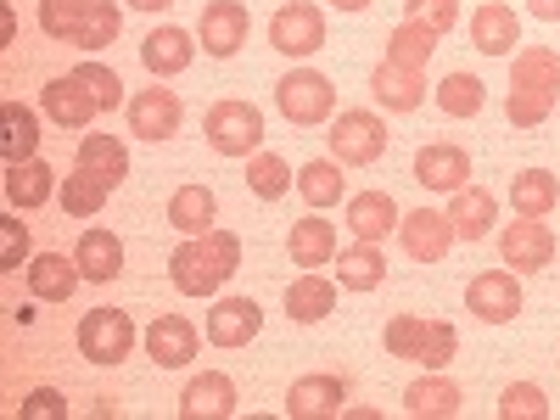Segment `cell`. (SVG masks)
<instances>
[{"instance_id":"1","label":"cell","mask_w":560,"mask_h":420,"mask_svg":"<svg viewBox=\"0 0 560 420\" xmlns=\"http://www.w3.org/2000/svg\"><path fill=\"white\" fill-rule=\"evenodd\" d=\"M242 269V236L236 230H202V236H185L168 253V280L179 298H213L230 275Z\"/></svg>"},{"instance_id":"30","label":"cell","mask_w":560,"mask_h":420,"mask_svg":"<svg viewBox=\"0 0 560 420\" xmlns=\"http://www.w3.org/2000/svg\"><path fill=\"white\" fill-rule=\"evenodd\" d=\"M118 191V185L107 179V174H96V168H84V163H73V174L62 179V208L73 213V219H96L102 208H107V197Z\"/></svg>"},{"instance_id":"51","label":"cell","mask_w":560,"mask_h":420,"mask_svg":"<svg viewBox=\"0 0 560 420\" xmlns=\"http://www.w3.org/2000/svg\"><path fill=\"white\" fill-rule=\"evenodd\" d=\"M124 7H135V12H168L174 0H124Z\"/></svg>"},{"instance_id":"50","label":"cell","mask_w":560,"mask_h":420,"mask_svg":"<svg viewBox=\"0 0 560 420\" xmlns=\"http://www.w3.org/2000/svg\"><path fill=\"white\" fill-rule=\"evenodd\" d=\"M527 12L544 18V23H560V0H527Z\"/></svg>"},{"instance_id":"38","label":"cell","mask_w":560,"mask_h":420,"mask_svg":"<svg viewBox=\"0 0 560 420\" xmlns=\"http://www.w3.org/2000/svg\"><path fill=\"white\" fill-rule=\"evenodd\" d=\"M79 163L96 168V174H107L113 185L129 179V147H124L118 135H79Z\"/></svg>"},{"instance_id":"19","label":"cell","mask_w":560,"mask_h":420,"mask_svg":"<svg viewBox=\"0 0 560 420\" xmlns=\"http://www.w3.org/2000/svg\"><path fill=\"white\" fill-rule=\"evenodd\" d=\"M348 409V382L342 376H303L287 393V415L292 420H337Z\"/></svg>"},{"instance_id":"28","label":"cell","mask_w":560,"mask_h":420,"mask_svg":"<svg viewBox=\"0 0 560 420\" xmlns=\"http://www.w3.org/2000/svg\"><path fill=\"white\" fill-rule=\"evenodd\" d=\"M287 247H292V264H298V269H325V264L342 253V247H337V224H325L319 213H308V219L292 224Z\"/></svg>"},{"instance_id":"32","label":"cell","mask_w":560,"mask_h":420,"mask_svg":"<svg viewBox=\"0 0 560 420\" xmlns=\"http://www.w3.org/2000/svg\"><path fill=\"white\" fill-rule=\"evenodd\" d=\"M79 264H68L62 253H39L34 264H28V292L39 298V303H68L73 292H79Z\"/></svg>"},{"instance_id":"4","label":"cell","mask_w":560,"mask_h":420,"mask_svg":"<svg viewBox=\"0 0 560 420\" xmlns=\"http://www.w3.org/2000/svg\"><path fill=\"white\" fill-rule=\"evenodd\" d=\"M275 107L287 113V124H325L337 113V84L325 79L319 68H292L287 79L275 84Z\"/></svg>"},{"instance_id":"23","label":"cell","mask_w":560,"mask_h":420,"mask_svg":"<svg viewBox=\"0 0 560 420\" xmlns=\"http://www.w3.org/2000/svg\"><path fill=\"white\" fill-rule=\"evenodd\" d=\"M57 191H62V179H57L51 163H39V158H28V163H7V202H12L18 213L45 208Z\"/></svg>"},{"instance_id":"49","label":"cell","mask_w":560,"mask_h":420,"mask_svg":"<svg viewBox=\"0 0 560 420\" xmlns=\"http://www.w3.org/2000/svg\"><path fill=\"white\" fill-rule=\"evenodd\" d=\"M0 45H18V12L0 7Z\"/></svg>"},{"instance_id":"3","label":"cell","mask_w":560,"mask_h":420,"mask_svg":"<svg viewBox=\"0 0 560 420\" xmlns=\"http://www.w3.org/2000/svg\"><path fill=\"white\" fill-rule=\"evenodd\" d=\"M202 140L219 152V158H253L264 152V113L253 102H213L208 118H202Z\"/></svg>"},{"instance_id":"22","label":"cell","mask_w":560,"mask_h":420,"mask_svg":"<svg viewBox=\"0 0 560 420\" xmlns=\"http://www.w3.org/2000/svg\"><path fill=\"white\" fill-rule=\"evenodd\" d=\"M73 264H79V275L90 280V287H107V280L124 275V242L113 236V230L90 224L79 236V247H73Z\"/></svg>"},{"instance_id":"24","label":"cell","mask_w":560,"mask_h":420,"mask_svg":"<svg viewBox=\"0 0 560 420\" xmlns=\"http://www.w3.org/2000/svg\"><path fill=\"white\" fill-rule=\"evenodd\" d=\"M459 404H465V393H459V382L443 376V370H427L420 382L404 387V409H409L415 420H454Z\"/></svg>"},{"instance_id":"18","label":"cell","mask_w":560,"mask_h":420,"mask_svg":"<svg viewBox=\"0 0 560 420\" xmlns=\"http://www.w3.org/2000/svg\"><path fill=\"white\" fill-rule=\"evenodd\" d=\"M471 45L482 57H510L522 45V18L516 7H504V0H482L471 12Z\"/></svg>"},{"instance_id":"47","label":"cell","mask_w":560,"mask_h":420,"mask_svg":"<svg viewBox=\"0 0 560 420\" xmlns=\"http://www.w3.org/2000/svg\"><path fill=\"white\" fill-rule=\"evenodd\" d=\"M23 258H28V224L7 213L0 219V269H23Z\"/></svg>"},{"instance_id":"36","label":"cell","mask_w":560,"mask_h":420,"mask_svg":"<svg viewBox=\"0 0 560 420\" xmlns=\"http://www.w3.org/2000/svg\"><path fill=\"white\" fill-rule=\"evenodd\" d=\"M298 197L319 213V208H337L342 202V163L337 158H314L298 168Z\"/></svg>"},{"instance_id":"45","label":"cell","mask_w":560,"mask_h":420,"mask_svg":"<svg viewBox=\"0 0 560 420\" xmlns=\"http://www.w3.org/2000/svg\"><path fill=\"white\" fill-rule=\"evenodd\" d=\"M459 353V331L448 319H427V342H420V353H415V364H427V370H443L448 359Z\"/></svg>"},{"instance_id":"13","label":"cell","mask_w":560,"mask_h":420,"mask_svg":"<svg viewBox=\"0 0 560 420\" xmlns=\"http://www.w3.org/2000/svg\"><path fill=\"white\" fill-rule=\"evenodd\" d=\"M398 242H404V253H409L415 264H438V258H448V247H454L459 236H454L448 213L415 208V213H404V224H398Z\"/></svg>"},{"instance_id":"53","label":"cell","mask_w":560,"mask_h":420,"mask_svg":"<svg viewBox=\"0 0 560 420\" xmlns=\"http://www.w3.org/2000/svg\"><path fill=\"white\" fill-rule=\"evenodd\" d=\"M331 7H337V12H364L370 0H331Z\"/></svg>"},{"instance_id":"2","label":"cell","mask_w":560,"mask_h":420,"mask_svg":"<svg viewBox=\"0 0 560 420\" xmlns=\"http://www.w3.org/2000/svg\"><path fill=\"white\" fill-rule=\"evenodd\" d=\"M560 107V51L549 45H522L516 62H510V124L516 129H538L549 113Z\"/></svg>"},{"instance_id":"6","label":"cell","mask_w":560,"mask_h":420,"mask_svg":"<svg viewBox=\"0 0 560 420\" xmlns=\"http://www.w3.org/2000/svg\"><path fill=\"white\" fill-rule=\"evenodd\" d=\"M135 342H140V331L124 308H90L79 319V353L90 364H124L135 353Z\"/></svg>"},{"instance_id":"33","label":"cell","mask_w":560,"mask_h":420,"mask_svg":"<svg viewBox=\"0 0 560 420\" xmlns=\"http://www.w3.org/2000/svg\"><path fill=\"white\" fill-rule=\"evenodd\" d=\"M0 158L7 163H28L39 152V113L23 107V102H0Z\"/></svg>"},{"instance_id":"17","label":"cell","mask_w":560,"mask_h":420,"mask_svg":"<svg viewBox=\"0 0 560 420\" xmlns=\"http://www.w3.org/2000/svg\"><path fill=\"white\" fill-rule=\"evenodd\" d=\"M140 62H147L152 79H174V73H185L197 62V34L163 23V28H152L147 39H140Z\"/></svg>"},{"instance_id":"11","label":"cell","mask_w":560,"mask_h":420,"mask_svg":"<svg viewBox=\"0 0 560 420\" xmlns=\"http://www.w3.org/2000/svg\"><path fill=\"white\" fill-rule=\"evenodd\" d=\"M147 353H152V364L158 370H179V364H191L197 359V348H202V331L185 314H158L152 325H147Z\"/></svg>"},{"instance_id":"7","label":"cell","mask_w":560,"mask_h":420,"mask_svg":"<svg viewBox=\"0 0 560 420\" xmlns=\"http://www.w3.org/2000/svg\"><path fill=\"white\" fill-rule=\"evenodd\" d=\"M269 45L280 57H292V62L314 57L325 45V12L314 7V0H292V7H280L269 18Z\"/></svg>"},{"instance_id":"34","label":"cell","mask_w":560,"mask_h":420,"mask_svg":"<svg viewBox=\"0 0 560 420\" xmlns=\"http://www.w3.org/2000/svg\"><path fill=\"white\" fill-rule=\"evenodd\" d=\"M213 219H219V197L208 185H179L168 197V224L179 236H202V230H213Z\"/></svg>"},{"instance_id":"9","label":"cell","mask_w":560,"mask_h":420,"mask_svg":"<svg viewBox=\"0 0 560 420\" xmlns=\"http://www.w3.org/2000/svg\"><path fill=\"white\" fill-rule=\"evenodd\" d=\"M247 28H253V18H247L242 0H208L202 23H197V39H202L208 57L224 62V57H236L242 45H247Z\"/></svg>"},{"instance_id":"35","label":"cell","mask_w":560,"mask_h":420,"mask_svg":"<svg viewBox=\"0 0 560 420\" xmlns=\"http://www.w3.org/2000/svg\"><path fill=\"white\" fill-rule=\"evenodd\" d=\"M438 28H427V23H415V18H404L393 34H387V62H398V68H420L427 73V62H432V51H438Z\"/></svg>"},{"instance_id":"43","label":"cell","mask_w":560,"mask_h":420,"mask_svg":"<svg viewBox=\"0 0 560 420\" xmlns=\"http://www.w3.org/2000/svg\"><path fill=\"white\" fill-rule=\"evenodd\" d=\"M499 420H549V398L533 382H510L499 393Z\"/></svg>"},{"instance_id":"42","label":"cell","mask_w":560,"mask_h":420,"mask_svg":"<svg viewBox=\"0 0 560 420\" xmlns=\"http://www.w3.org/2000/svg\"><path fill=\"white\" fill-rule=\"evenodd\" d=\"M73 79L90 90V96H96V107H102V113L124 107V79H118L107 62H96V57H90V62H79V68H73Z\"/></svg>"},{"instance_id":"37","label":"cell","mask_w":560,"mask_h":420,"mask_svg":"<svg viewBox=\"0 0 560 420\" xmlns=\"http://www.w3.org/2000/svg\"><path fill=\"white\" fill-rule=\"evenodd\" d=\"M292 185H298V179H292V163H287V158H275V152H253V158H247V191H253L258 202H280Z\"/></svg>"},{"instance_id":"39","label":"cell","mask_w":560,"mask_h":420,"mask_svg":"<svg viewBox=\"0 0 560 420\" xmlns=\"http://www.w3.org/2000/svg\"><path fill=\"white\" fill-rule=\"evenodd\" d=\"M482 102H488V84H482L477 73H448V79L438 84V107H443L448 118H477Z\"/></svg>"},{"instance_id":"21","label":"cell","mask_w":560,"mask_h":420,"mask_svg":"<svg viewBox=\"0 0 560 420\" xmlns=\"http://www.w3.org/2000/svg\"><path fill=\"white\" fill-rule=\"evenodd\" d=\"M264 325V308L253 298H219L208 314V342L213 348H247Z\"/></svg>"},{"instance_id":"20","label":"cell","mask_w":560,"mask_h":420,"mask_svg":"<svg viewBox=\"0 0 560 420\" xmlns=\"http://www.w3.org/2000/svg\"><path fill=\"white\" fill-rule=\"evenodd\" d=\"M370 96L382 102V113H415L420 102H427V73L420 68H398V62H376V73H370Z\"/></svg>"},{"instance_id":"41","label":"cell","mask_w":560,"mask_h":420,"mask_svg":"<svg viewBox=\"0 0 560 420\" xmlns=\"http://www.w3.org/2000/svg\"><path fill=\"white\" fill-rule=\"evenodd\" d=\"M84 18H90V0H39V28L51 39H62V45L79 39Z\"/></svg>"},{"instance_id":"15","label":"cell","mask_w":560,"mask_h":420,"mask_svg":"<svg viewBox=\"0 0 560 420\" xmlns=\"http://www.w3.org/2000/svg\"><path fill=\"white\" fill-rule=\"evenodd\" d=\"M39 107H45V118H51L57 129H90V124H96V96H90V90L73 79V73H62V79H51V84H45L39 90Z\"/></svg>"},{"instance_id":"29","label":"cell","mask_w":560,"mask_h":420,"mask_svg":"<svg viewBox=\"0 0 560 420\" xmlns=\"http://www.w3.org/2000/svg\"><path fill=\"white\" fill-rule=\"evenodd\" d=\"M510 208H516V219H549L560 208V179L549 168H522L510 179Z\"/></svg>"},{"instance_id":"52","label":"cell","mask_w":560,"mask_h":420,"mask_svg":"<svg viewBox=\"0 0 560 420\" xmlns=\"http://www.w3.org/2000/svg\"><path fill=\"white\" fill-rule=\"evenodd\" d=\"M12 319H18V325H34L39 314H34V303H18V308H12Z\"/></svg>"},{"instance_id":"46","label":"cell","mask_w":560,"mask_h":420,"mask_svg":"<svg viewBox=\"0 0 560 420\" xmlns=\"http://www.w3.org/2000/svg\"><path fill=\"white\" fill-rule=\"evenodd\" d=\"M404 18H415V23H427V28L448 34V28L459 23V0H404Z\"/></svg>"},{"instance_id":"25","label":"cell","mask_w":560,"mask_h":420,"mask_svg":"<svg viewBox=\"0 0 560 420\" xmlns=\"http://www.w3.org/2000/svg\"><path fill=\"white\" fill-rule=\"evenodd\" d=\"M398 224H404V213H398V202L387 191L348 197V230H353V242H387Z\"/></svg>"},{"instance_id":"27","label":"cell","mask_w":560,"mask_h":420,"mask_svg":"<svg viewBox=\"0 0 560 420\" xmlns=\"http://www.w3.org/2000/svg\"><path fill=\"white\" fill-rule=\"evenodd\" d=\"M331 264H337V287H348V292H376L382 280H387V253H382V242H353V247H342Z\"/></svg>"},{"instance_id":"5","label":"cell","mask_w":560,"mask_h":420,"mask_svg":"<svg viewBox=\"0 0 560 420\" xmlns=\"http://www.w3.org/2000/svg\"><path fill=\"white\" fill-rule=\"evenodd\" d=\"M331 158L337 163H348V168H370L376 158H387V124L376 118V113H364V107H348V113H337V124H331Z\"/></svg>"},{"instance_id":"31","label":"cell","mask_w":560,"mask_h":420,"mask_svg":"<svg viewBox=\"0 0 560 420\" xmlns=\"http://www.w3.org/2000/svg\"><path fill=\"white\" fill-rule=\"evenodd\" d=\"M331 308H337V280H325L319 269H303L292 287H287V314L298 325H314V319H325Z\"/></svg>"},{"instance_id":"10","label":"cell","mask_w":560,"mask_h":420,"mask_svg":"<svg viewBox=\"0 0 560 420\" xmlns=\"http://www.w3.org/2000/svg\"><path fill=\"white\" fill-rule=\"evenodd\" d=\"M179 118H185V107H179V96L174 90H163V84H152V90H135L129 96V135H140V140H174L179 135Z\"/></svg>"},{"instance_id":"40","label":"cell","mask_w":560,"mask_h":420,"mask_svg":"<svg viewBox=\"0 0 560 420\" xmlns=\"http://www.w3.org/2000/svg\"><path fill=\"white\" fill-rule=\"evenodd\" d=\"M124 34V12H118V0H90V18L79 28V51H107V45Z\"/></svg>"},{"instance_id":"44","label":"cell","mask_w":560,"mask_h":420,"mask_svg":"<svg viewBox=\"0 0 560 420\" xmlns=\"http://www.w3.org/2000/svg\"><path fill=\"white\" fill-rule=\"evenodd\" d=\"M382 342H387L393 359H415L420 342H427V314H393L387 331H382Z\"/></svg>"},{"instance_id":"16","label":"cell","mask_w":560,"mask_h":420,"mask_svg":"<svg viewBox=\"0 0 560 420\" xmlns=\"http://www.w3.org/2000/svg\"><path fill=\"white\" fill-rule=\"evenodd\" d=\"M415 179L427 191H459V185H471V158L454 140H432V147L415 152Z\"/></svg>"},{"instance_id":"26","label":"cell","mask_w":560,"mask_h":420,"mask_svg":"<svg viewBox=\"0 0 560 420\" xmlns=\"http://www.w3.org/2000/svg\"><path fill=\"white\" fill-rule=\"evenodd\" d=\"M499 219V202L493 191H482V185H459V191H448V224L459 242H482L488 230Z\"/></svg>"},{"instance_id":"48","label":"cell","mask_w":560,"mask_h":420,"mask_svg":"<svg viewBox=\"0 0 560 420\" xmlns=\"http://www.w3.org/2000/svg\"><path fill=\"white\" fill-rule=\"evenodd\" d=\"M18 420H68V398L57 387H34L23 404H18Z\"/></svg>"},{"instance_id":"12","label":"cell","mask_w":560,"mask_h":420,"mask_svg":"<svg viewBox=\"0 0 560 420\" xmlns=\"http://www.w3.org/2000/svg\"><path fill=\"white\" fill-rule=\"evenodd\" d=\"M499 258H504V269H516V275L549 269V264H555V230H549L544 219L510 224L504 236H499Z\"/></svg>"},{"instance_id":"8","label":"cell","mask_w":560,"mask_h":420,"mask_svg":"<svg viewBox=\"0 0 560 420\" xmlns=\"http://www.w3.org/2000/svg\"><path fill=\"white\" fill-rule=\"evenodd\" d=\"M465 308H471L482 325H510L522 314V280L510 269H482L471 287H465Z\"/></svg>"},{"instance_id":"14","label":"cell","mask_w":560,"mask_h":420,"mask_svg":"<svg viewBox=\"0 0 560 420\" xmlns=\"http://www.w3.org/2000/svg\"><path fill=\"white\" fill-rule=\"evenodd\" d=\"M236 404H242L236 382H230L224 370H202V376H191L179 393V420H230Z\"/></svg>"}]
</instances>
